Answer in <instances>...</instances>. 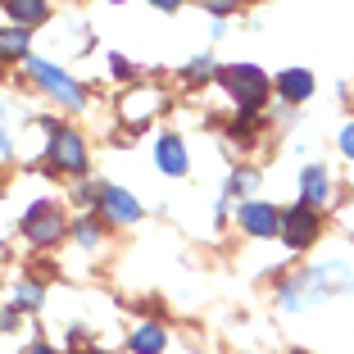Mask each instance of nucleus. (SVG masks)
Here are the masks:
<instances>
[{"instance_id": "obj_11", "label": "nucleus", "mask_w": 354, "mask_h": 354, "mask_svg": "<svg viewBox=\"0 0 354 354\" xmlns=\"http://www.w3.org/2000/svg\"><path fill=\"white\" fill-rule=\"evenodd\" d=\"M155 159H159V173H168V177H182V173H187V146H182L177 136H159Z\"/></svg>"}, {"instance_id": "obj_9", "label": "nucleus", "mask_w": 354, "mask_h": 354, "mask_svg": "<svg viewBox=\"0 0 354 354\" xmlns=\"http://www.w3.org/2000/svg\"><path fill=\"white\" fill-rule=\"evenodd\" d=\"M300 191H304V205H309V209H323V205H327V196H332V182H327L323 164H304Z\"/></svg>"}, {"instance_id": "obj_5", "label": "nucleus", "mask_w": 354, "mask_h": 354, "mask_svg": "<svg viewBox=\"0 0 354 354\" xmlns=\"http://www.w3.org/2000/svg\"><path fill=\"white\" fill-rule=\"evenodd\" d=\"M28 73L37 77V82H41V86H46V91H50L59 104H68V109H82V104H86L82 86H77L73 77L64 73V68H55V64H46V59H28Z\"/></svg>"}, {"instance_id": "obj_13", "label": "nucleus", "mask_w": 354, "mask_h": 354, "mask_svg": "<svg viewBox=\"0 0 354 354\" xmlns=\"http://www.w3.org/2000/svg\"><path fill=\"white\" fill-rule=\"evenodd\" d=\"M164 341H168V336H164V327L141 323V327L132 332V354H159V350H164Z\"/></svg>"}, {"instance_id": "obj_23", "label": "nucleus", "mask_w": 354, "mask_h": 354, "mask_svg": "<svg viewBox=\"0 0 354 354\" xmlns=\"http://www.w3.org/2000/svg\"><path fill=\"white\" fill-rule=\"evenodd\" d=\"M10 327H14V309H5L0 313V332H10Z\"/></svg>"}, {"instance_id": "obj_4", "label": "nucleus", "mask_w": 354, "mask_h": 354, "mask_svg": "<svg viewBox=\"0 0 354 354\" xmlns=\"http://www.w3.org/2000/svg\"><path fill=\"white\" fill-rule=\"evenodd\" d=\"M318 232H323V223H318V209H309V205L286 209L281 223H277V236L286 241V250H304V245H313Z\"/></svg>"}, {"instance_id": "obj_19", "label": "nucleus", "mask_w": 354, "mask_h": 354, "mask_svg": "<svg viewBox=\"0 0 354 354\" xmlns=\"http://www.w3.org/2000/svg\"><path fill=\"white\" fill-rule=\"evenodd\" d=\"M187 73H191V77H209V73H214V59H196Z\"/></svg>"}, {"instance_id": "obj_12", "label": "nucleus", "mask_w": 354, "mask_h": 354, "mask_svg": "<svg viewBox=\"0 0 354 354\" xmlns=\"http://www.w3.org/2000/svg\"><path fill=\"white\" fill-rule=\"evenodd\" d=\"M5 14L14 19V28H37V23L50 19L46 0H5Z\"/></svg>"}, {"instance_id": "obj_7", "label": "nucleus", "mask_w": 354, "mask_h": 354, "mask_svg": "<svg viewBox=\"0 0 354 354\" xmlns=\"http://www.w3.org/2000/svg\"><path fill=\"white\" fill-rule=\"evenodd\" d=\"M236 218H241V227L250 232V236L268 241V236H277V223H281V214H277V209H268L263 200H241Z\"/></svg>"}, {"instance_id": "obj_3", "label": "nucleus", "mask_w": 354, "mask_h": 354, "mask_svg": "<svg viewBox=\"0 0 354 354\" xmlns=\"http://www.w3.org/2000/svg\"><path fill=\"white\" fill-rule=\"evenodd\" d=\"M68 232V218H64V209L55 200H32V209L23 214V236L32 245H55V241Z\"/></svg>"}, {"instance_id": "obj_15", "label": "nucleus", "mask_w": 354, "mask_h": 354, "mask_svg": "<svg viewBox=\"0 0 354 354\" xmlns=\"http://www.w3.org/2000/svg\"><path fill=\"white\" fill-rule=\"evenodd\" d=\"M155 109H159V95H155V91L132 95V100L123 104V114H127V118H146V114H155Z\"/></svg>"}, {"instance_id": "obj_2", "label": "nucleus", "mask_w": 354, "mask_h": 354, "mask_svg": "<svg viewBox=\"0 0 354 354\" xmlns=\"http://www.w3.org/2000/svg\"><path fill=\"white\" fill-rule=\"evenodd\" d=\"M223 91H232V100L250 114V109H259L268 100V77L254 64H232V68H223Z\"/></svg>"}, {"instance_id": "obj_24", "label": "nucleus", "mask_w": 354, "mask_h": 354, "mask_svg": "<svg viewBox=\"0 0 354 354\" xmlns=\"http://www.w3.org/2000/svg\"><path fill=\"white\" fill-rule=\"evenodd\" d=\"M28 354H55V350H50V345H32Z\"/></svg>"}, {"instance_id": "obj_16", "label": "nucleus", "mask_w": 354, "mask_h": 354, "mask_svg": "<svg viewBox=\"0 0 354 354\" xmlns=\"http://www.w3.org/2000/svg\"><path fill=\"white\" fill-rule=\"evenodd\" d=\"M254 187H259V173H254V168H241V173L232 177V191H236V196H254Z\"/></svg>"}, {"instance_id": "obj_14", "label": "nucleus", "mask_w": 354, "mask_h": 354, "mask_svg": "<svg viewBox=\"0 0 354 354\" xmlns=\"http://www.w3.org/2000/svg\"><path fill=\"white\" fill-rule=\"evenodd\" d=\"M28 50H32L28 28H5L0 32V59H23Z\"/></svg>"}, {"instance_id": "obj_18", "label": "nucleus", "mask_w": 354, "mask_h": 354, "mask_svg": "<svg viewBox=\"0 0 354 354\" xmlns=\"http://www.w3.org/2000/svg\"><path fill=\"white\" fill-rule=\"evenodd\" d=\"M37 304H41V286H37V281H23L19 286V309H37Z\"/></svg>"}, {"instance_id": "obj_10", "label": "nucleus", "mask_w": 354, "mask_h": 354, "mask_svg": "<svg viewBox=\"0 0 354 354\" xmlns=\"http://www.w3.org/2000/svg\"><path fill=\"white\" fill-rule=\"evenodd\" d=\"M277 91H281V100H291V104L309 100L313 95V73L309 68H286V73L277 77Z\"/></svg>"}, {"instance_id": "obj_25", "label": "nucleus", "mask_w": 354, "mask_h": 354, "mask_svg": "<svg viewBox=\"0 0 354 354\" xmlns=\"http://www.w3.org/2000/svg\"><path fill=\"white\" fill-rule=\"evenodd\" d=\"M82 354H109V350H82Z\"/></svg>"}, {"instance_id": "obj_1", "label": "nucleus", "mask_w": 354, "mask_h": 354, "mask_svg": "<svg viewBox=\"0 0 354 354\" xmlns=\"http://www.w3.org/2000/svg\"><path fill=\"white\" fill-rule=\"evenodd\" d=\"M354 286V272L345 259H327V263H313L304 272H291V277L277 286V304L281 309H309L318 300H332V295H345Z\"/></svg>"}, {"instance_id": "obj_21", "label": "nucleus", "mask_w": 354, "mask_h": 354, "mask_svg": "<svg viewBox=\"0 0 354 354\" xmlns=\"http://www.w3.org/2000/svg\"><path fill=\"white\" fill-rule=\"evenodd\" d=\"M341 150L354 159V123H350V127H341Z\"/></svg>"}, {"instance_id": "obj_6", "label": "nucleus", "mask_w": 354, "mask_h": 354, "mask_svg": "<svg viewBox=\"0 0 354 354\" xmlns=\"http://www.w3.org/2000/svg\"><path fill=\"white\" fill-rule=\"evenodd\" d=\"M50 164L64 168V173H86V141L68 127L50 123Z\"/></svg>"}, {"instance_id": "obj_8", "label": "nucleus", "mask_w": 354, "mask_h": 354, "mask_svg": "<svg viewBox=\"0 0 354 354\" xmlns=\"http://www.w3.org/2000/svg\"><path fill=\"white\" fill-rule=\"evenodd\" d=\"M95 205H100V214H109V218L123 223V227L141 218V205H136L123 187H100V200H95Z\"/></svg>"}, {"instance_id": "obj_17", "label": "nucleus", "mask_w": 354, "mask_h": 354, "mask_svg": "<svg viewBox=\"0 0 354 354\" xmlns=\"http://www.w3.org/2000/svg\"><path fill=\"white\" fill-rule=\"evenodd\" d=\"M73 236H77V245H95V241H100V223H95V218H82L73 227Z\"/></svg>"}, {"instance_id": "obj_22", "label": "nucleus", "mask_w": 354, "mask_h": 354, "mask_svg": "<svg viewBox=\"0 0 354 354\" xmlns=\"http://www.w3.org/2000/svg\"><path fill=\"white\" fill-rule=\"evenodd\" d=\"M155 10H164V14H173V10H182V0H150Z\"/></svg>"}, {"instance_id": "obj_20", "label": "nucleus", "mask_w": 354, "mask_h": 354, "mask_svg": "<svg viewBox=\"0 0 354 354\" xmlns=\"http://www.w3.org/2000/svg\"><path fill=\"white\" fill-rule=\"evenodd\" d=\"M205 10H214V14H232V10H236V0H205Z\"/></svg>"}]
</instances>
